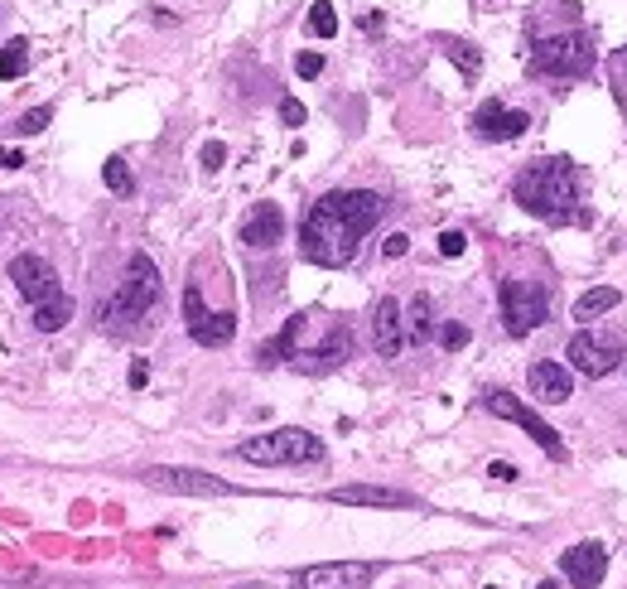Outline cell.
Masks as SVG:
<instances>
[{"label": "cell", "instance_id": "16", "mask_svg": "<svg viewBox=\"0 0 627 589\" xmlns=\"http://www.w3.org/2000/svg\"><path fill=\"white\" fill-rule=\"evenodd\" d=\"M328 503H343V507H420L415 493L406 488H382V483H348V488H333Z\"/></svg>", "mask_w": 627, "mask_h": 589}, {"label": "cell", "instance_id": "19", "mask_svg": "<svg viewBox=\"0 0 627 589\" xmlns=\"http://www.w3.org/2000/svg\"><path fill=\"white\" fill-rule=\"evenodd\" d=\"M372 348H377V358H396L401 348H406V329H401V305L382 295L377 309H372Z\"/></svg>", "mask_w": 627, "mask_h": 589}, {"label": "cell", "instance_id": "6", "mask_svg": "<svg viewBox=\"0 0 627 589\" xmlns=\"http://www.w3.org/2000/svg\"><path fill=\"white\" fill-rule=\"evenodd\" d=\"M502 319H507V334L512 338H526L531 329H541L550 319V295L546 285L536 281H502Z\"/></svg>", "mask_w": 627, "mask_h": 589}, {"label": "cell", "instance_id": "14", "mask_svg": "<svg viewBox=\"0 0 627 589\" xmlns=\"http://www.w3.org/2000/svg\"><path fill=\"white\" fill-rule=\"evenodd\" d=\"M348 353H353V329H348V324H333L324 334V343L295 353V367H300V372H328V367L348 363Z\"/></svg>", "mask_w": 627, "mask_h": 589}, {"label": "cell", "instance_id": "36", "mask_svg": "<svg viewBox=\"0 0 627 589\" xmlns=\"http://www.w3.org/2000/svg\"><path fill=\"white\" fill-rule=\"evenodd\" d=\"M0 165H5V169H20V165H25V150H10V145H0Z\"/></svg>", "mask_w": 627, "mask_h": 589}, {"label": "cell", "instance_id": "25", "mask_svg": "<svg viewBox=\"0 0 627 589\" xmlns=\"http://www.w3.org/2000/svg\"><path fill=\"white\" fill-rule=\"evenodd\" d=\"M444 54L454 58L459 68H464V78H478V68H483V54L468 44V39H444Z\"/></svg>", "mask_w": 627, "mask_h": 589}, {"label": "cell", "instance_id": "18", "mask_svg": "<svg viewBox=\"0 0 627 589\" xmlns=\"http://www.w3.org/2000/svg\"><path fill=\"white\" fill-rule=\"evenodd\" d=\"M280 237H285V213H280V203H256L242 223V242L251 252H271Z\"/></svg>", "mask_w": 627, "mask_h": 589}, {"label": "cell", "instance_id": "27", "mask_svg": "<svg viewBox=\"0 0 627 589\" xmlns=\"http://www.w3.org/2000/svg\"><path fill=\"white\" fill-rule=\"evenodd\" d=\"M49 121H54V107H34V112H25L15 121V131H20V136H39Z\"/></svg>", "mask_w": 627, "mask_h": 589}, {"label": "cell", "instance_id": "29", "mask_svg": "<svg viewBox=\"0 0 627 589\" xmlns=\"http://www.w3.org/2000/svg\"><path fill=\"white\" fill-rule=\"evenodd\" d=\"M439 343H444L449 353L468 348V324H444V329H439Z\"/></svg>", "mask_w": 627, "mask_h": 589}, {"label": "cell", "instance_id": "34", "mask_svg": "<svg viewBox=\"0 0 627 589\" xmlns=\"http://www.w3.org/2000/svg\"><path fill=\"white\" fill-rule=\"evenodd\" d=\"M382 252L391 256V261H396V256H406L410 252V237H406V232H391V237L382 242Z\"/></svg>", "mask_w": 627, "mask_h": 589}, {"label": "cell", "instance_id": "24", "mask_svg": "<svg viewBox=\"0 0 627 589\" xmlns=\"http://www.w3.org/2000/svg\"><path fill=\"white\" fill-rule=\"evenodd\" d=\"M102 179H107V189H111V194H121V198H131V194H136V174H131V165H126L121 155H111L107 165H102Z\"/></svg>", "mask_w": 627, "mask_h": 589}, {"label": "cell", "instance_id": "33", "mask_svg": "<svg viewBox=\"0 0 627 589\" xmlns=\"http://www.w3.org/2000/svg\"><path fill=\"white\" fill-rule=\"evenodd\" d=\"M488 474L492 478H497V483H517V464H507V459H492V464H488Z\"/></svg>", "mask_w": 627, "mask_h": 589}, {"label": "cell", "instance_id": "32", "mask_svg": "<svg viewBox=\"0 0 627 589\" xmlns=\"http://www.w3.org/2000/svg\"><path fill=\"white\" fill-rule=\"evenodd\" d=\"M280 121H285V126H304V102H295V97H280Z\"/></svg>", "mask_w": 627, "mask_h": 589}, {"label": "cell", "instance_id": "30", "mask_svg": "<svg viewBox=\"0 0 627 589\" xmlns=\"http://www.w3.org/2000/svg\"><path fill=\"white\" fill-rule=\"evenodd\" d=\"M464 247H468L464 232H454V227H449V232H439V256H464Z\"/></svg>", "mask_w": 627, "mask_h": 589}, {"label": "cell", "instance_id": "28", "mask_svg": "<svg viewBox=\"0 0 627 589\" xmlns=\"http://www.w3.org/2000/svg\"><path fill=\"white\" fill-rule=\"evenodd\" d=\"M198 160H203V169H208V174H218V169L227 165V145H222V141H208L203 150H198Z\"/></svg>", "mask_w": 627, "mask_h": 589}, {"label": "cell", "instance_id": "2", "mask_svg": "<svg viewBox=\"0 0 627 589\" xmlns=\"http://www.w3.org/2000/svg\"><path fill=\"white\" fill-rule=\"evenodd\" d=\"M512 198H517L526 213L546 218V223H570L574 208H579V169L565 155H550V160H536L517 174L512 184Z\"/></svg>", "mask_w": 627, "mask_h": 589}, {"label": "cell", "instance_id": "31", "mask_svg": "<svg viewBox=\"0 0 627 589\" xmlns=\"http://www.w3.org/2000/svg\"><path fill=\"white\" fill-rule=\"evenodd\" d=\"M295 73H300V78H319V73H324V54H300L295 58Z\"/></svg>", "mask_w": 627, "mask_h": 589}, {"label": "cell", "instance_id": "9", "mask_svg": "<svg viewBox=\"0 0 627 589\" xmlns=\"http://www.w3.org/2000/svg\"><path fill=\"white\" fill-rule=\"evenodd\" d=\"M483 406H488V411L497 416V421H512V425H521V430H526V435H531L536 445L546 449L550 459H565V440H560V435H555V430H550V425L541 421V416H536V411H531L526 401H517V396H512V392H502V387H492V392H483Z\"/></svg>", "mask_w": 627, "mask_h": 589}, {"label": "cell", "instance_id": "10", "mask_svg": "<svg viewBox=\"0 0 627 589\" xmlns=\"http://www.w3.org/2000/svg\"><path fill=\"white\" fill-rule=\"evenodd\" d=\"M140 483H150L160 493H179V498H227V493H237L227 478H213L203 469H164V464L140 469Z\"/></svg>", "mask_w": 627, "mask_h": 589}, {"label": "cell", "instance_id": "4", "mask_svg": "<svg viewBox=\"0 0 627 589\" xmlns=\"http://www.w3.org/2000/svg\"><path fill=\"white\" fill-rule=\"evenodd\" d=\"M594 68V39L584 29H565L531 44V73L541 78H584Z\"/></svg>", "mask_w": 627, "mask_h": 589}, {"label": "cell", "instance_id": "11", "mask_svg": "<svg viewBox=\"0 0 627 589\" xmlns=\"http://www.w3.org/2000/svg\"><path fill=\"white\" fill-rule=\"evenodd\" d=\"M382 565L372 561H324L300 570V589H367Z\"/></svg>", "mask_w": 627, "mask_h": 589}, {"label": "cell", "instance_id": "3", "mask_svg": "<svg viewBox=\"0 0 627 589\" xmlns=\"http://www.w3.org/2000/svg\"><path fill=\"white\" fill-rule=\"evenodd\" d=\"M324 440L304 425H280V430H266V435H251L237 445V459L246 464H266V469H280V464H324Z\"/></svg>", "mask_w": 627, "mask_h": 589}, {"label": "cell", "instance_id": "37", "mask_svg": "<svg viewBox=\"0 0 627 589\" xmlns=\"http://www.w3.org/2000/svg\"><path fill=\"white\" fill-rule=\"evenodd\" d=\"M492 589H497V585H492Z\"/></svg>", "mask_w": 627, "mask_h": 589}, {"label": "cell", "instance_id": "13", "mask_svg": "<svg viewBox=\"0 0 627 589\" xmlns=\"http://www.w3.org/2000/svg\"><path fill=\"white\" fill-rule=\"evenodd\" d=\"M560 575L574 589H599L608 575V546L603 541H574L570 551L560 556Z\"/></svg>", "mask_w": 627, "mask_h": 589}, {"label": "cell", "instance_id": "26", "mask_svg": "<svg viewBox=\"0 0 627 589\" xmlns=\"http://www.w3.org/2000/svg\"><path fill=\"white\" fill-rule=\"evenodd\" d=\"M309 34H319V39H333V34H338V15H333L328 0H314V5H309Z\"/></svg>", "mask_w": 627, "mask_h": 589}, {"label": "cell", "instance_id": "1", "mask_svg": "<svg viewBox=\"0 0 627 589\" xmlns=\"http://www.w3.org/2000/svg\"><path fill=\"white\" fill-rule=\"evenodd\" d=\"M382 213L386 203L372 189H333V194H324L304 213L300 256L314 261V266H328V271L348 266L357 256V247H362V237L382 223Z\"/></svg>", "mask_w": 627, "mask_h": 589}, {"label": "cell", "instance_id": "15", "mask_svg": "<svg viewBox=\"0 0 627 589\" xmlns=\"http://www.w3.org/2000/svg\"><path fill=\"white\" fill-rule=\"evenodd\" d=\"M526 126H531V116L517 107H502V102H483L473 112V131L483 141H517V136H526Z\"/></svg>", "mask_w": 627, "mask_h": 589}, {"label": "cell", "instance_id": "7", "mask_svg": "<svg viewBox=\"0 0 627 589\" xmlns=\"http://www.w3.org/2000/svg\"><path fill=\"white\" fill-rule=\"evenodd\" d=\"M627 353V334H594V329H579V334H570V343H565V358L574 363V372H584V377H608L613 367L623 363Z\"/></svg>", "mask_w": 627, "mask_h": 589}, {"label": "cell", "instance_id": "21", "mask_svg": "<svg viewBox=\"0 0 627 589\" xmlns=\"http://www.w3.org/2000/svg\"><path fill=\"white\" fill-rule=\"evenodd\" d=\"M68 319H73V300H68V295H54V300L34 305V329H39V334H58Z\"/></svg>", "mask_w": 627, "mask_h": 589}, {"label": "cell", "instance_id": "12", "mask_svg": "<svg viewBox=\"0 0 627 589\" xmlns=\"http://www.w3.org/2000/svg\"><path fill=\"white\" fill-rule=\"evenodd\" d=\"M10 281L20 290V300H29V305H44V300L63 295V290H58V271L34 252H20L10 261Z\"/></svg>", "mask_w": 627, "mask_h": 589}, {"label": "cell", "instance_id": "5", "mask_svg": "<svg viewBox=\"0 0 627 589\" xmlns=\"http://www.w3.org/2000/svg\"><path fill=\"white\" fill-rule=\"evenodd\" d=\"M155 305H160V271H155V261H150L145 252H136L131 261H126V281H121V290L102 305V319H107V324L145 319Z\"/></svg>", "mask_w": 627, "mask_h": 589}, {"label": "cell", "instance_id": "20", "mask_svg": "<svg viewBox=\"0 0 627 589\" xmlns=\"http://www.w3.org/2000/svg\"><path fill=\"white\" fill-rule=\"evenodd\" d=\"M401 329H406V343H425V338L435 334V305H430V295H415V300H410Z\"/></svg>", "mask_w": 627, "mask_h": 589}, {"label": "cell", "instance_id": "22", "mask_svg": "<svg viewBox=\"0 0 627 589\" xmlns=\"http://www.w3.org/2000/svg\"><path fill=\"white\" fill-rule=\"evenodd\" d=\"M618 290L613 285H594V290H584L579 300H574V319H594V314H608V309H618Z\"/></svg>", "mask_w": 627, "mask_h": 589}, {"label": "cell", "instance_id": "23", "mask_svg": "<svg viewBox=\"0 0 627 589\" xmlns=\"http://www.w3.org/2000/svg\"><path fill=\"white\" fill-rule=\"evenodd\" d=\"M29 73V44L25 39H10L5 49H0V83H15V78H25Z\"/></svg>", "mask_w": 627, "mask_h": 589}, {"label": "cell", "instance_id": "8", "mask_svg": "<svg viewBox=\"0 0 627 589\" xmlns=\"http://www.w3.org/2000/svg\"><path fill=\"white\" fill-rule=\"evenodd\" d=\"M184 329L198 348H227L232 334H237V314L232 309H208L203 305V290L198 285H184Z\"/></svg>", "mask_w": 627, "mask_h": 589}, {"label": "cell", "instance_id": "17", "mask_svg": "<svg viewBox=\"0 0 627 589\" xmlns=\"http://www.w3.org/2000/svg\"><path fill=\"white\" fill-rule=\"evenodd\" d=\"M526 387H531L536 401L560 406V401H570V396H574V377H570V367H565V363L541 358V363H531V372H526Z\"/></svg>", "mask_w": 627, "mask_h": 589}, {"label": "cell", "instance_id": "35", "mask_svg": "<svg viewBox=\"0 0 627 589\" xmlns=\"http://www.w3.org/2000/svg\"><path fill=\"white\" fill-rule=\"evenodd\" d=\"M145 382H150V363H145V358H136V363H131V387H145Z\"/></svg>", "mask_w": 627, "mask_h": 589}]
</instances>
